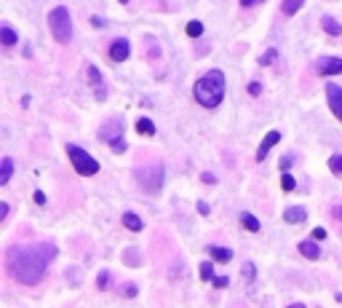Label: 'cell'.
I'll list each match as a JSON object with an SVG mask.
<instances>
[{
    "mask_svg": "<svg viewBox=\"0 0 342 308\" xmlns=\"http://www.w3.org/2000/svg\"><path fill=\"white\" fill-rule=\"evenodd\" d=\"M56 257V247L51 241H38V244H16L8 250V257H5V265H8V273L22 284H38L45 271H48V263Z\"/></svg>",
    "mask_w": 342,
    "mask_h": 308,
    "instance_id": "obj_1",
    "label": "cell"
},
{
    "mask_svg": "<svg viewBox=\"0 0 342 308\" xmlns=\"http://www.w3.org/2000/svg\"><path fill=\"white\" fill-rule=\"evenodd\" d=\"M193 94L203 107H216L225 97V73L222 70H209L203 78H198L193 86Z\"/></svg>",
    "mask_w": 342,
    "mask_h": 308,
    "instance_id": "obj_2",
    "label": "cell"
},
{
    "mask_svg": "<svg viewBox=\"0 0 342 308\" xmlns=\"http://www.w3.org/2000/svg\"><path fill=\"white\" fill-rule=\"evenodd\" d=\"M48 27H51V35H54L56 43L67 46L72 41V19H70V11L64 8V5H56L48 14Z\"/></svg>",
    "mask_w": 342,
    "mask_h": 308,
    "instance_id": "obj_3",
    "label": "cell"
},
{
    "mask_svg": "<svg viewBox=\"0 0 342 308\" xmlns=\"http://www.w3.org/2000/svg\"><path fill=\"white\" fill-rule=\"evenodd\" d=\"M67 155H70V161H72V166H75V172H78V174L91 177V174L99 172V163H96V158H94V155H88L83 148H78V145H67Z\"/></svg>",
    "mask_w": 342,
    "mask_h": 308,
    "instance_id": "obj_4",
    "label": "cell"
},
{
    "mask_svg": "<svg viewBox=\"0 0 342 308\" xmlns=\"http://www.w3.org/2000/svg\"><path fill=\"white\" fill-rule=\"evenodd\" d=\"M136 177H139V185L150 193H158L163 188V166L161 163H153L150 169H139Z\"/></svg>",
    "mask_w": 342,
    "mask_h": 308,
    "instance_id": "obj_5",
    "label": "cell"
},
{
    "mask_svg": "<svg viewBox=\"0 0 342 308\" xmlns=\"http://www.w3.org/2000/svg\"><path fill=\"white\" fill-rule=\"evenodd\" d=\"M102 142L113 145L115 153H123L126 150V142H123V129H121V121H110L107 126H102V134H99Z\"/></svg>",
    "mask_w": 342,
    "mask_h": 308,
    "instance_id": "obj_6",
    "label": "cell"
},
{
    "mask_svg": "<svg viewBox=\"0 0 342 308\" xmlns=\"http://www.w3.org/2000/svg\"><path fill=\"white\" fill-rule=\"evenodd\" d=\"M315 70L321 75H342V59L340 56H321L315 62Z\"/></svg>",
    "mask_w": 342,
    "mask_h": 308,
    "instance_id": "obj_7",
    "label": "cell"
},
{
    "mask_svg": "<svg viewBox=\"0 0 342 308\" xmlns=\"http://www.w3.org/2000/svg\"><path fill=\"white\" fill-rule=\"evenodd\" d=\"M326 100H329V107H332V113L342 121V89L334 86V83H329V86H326Z\"/></svg>",
    "mask_w": 342,
    "mask_h": 308,
    "instance_id": "obj_8",
    "label": "cell"
},
{
    "mask_svg": "<svg viewBox=\"0 0 342 308\" xmlns=\"http://www.w3.org/2000/svg\"><path fill=\"white\" fill-rule=\"evenodd\" d=\"M128 54H131V43L126 41V38L113 41V46H110V59H113V62H126Z\"/></svg>",
    "mask_w": 342,
    "mask_h": 308,
    "instance_id": "obj_9",
    "label": "cell"
},
{
    "mask_svg": "<svg viewBox=\"0 0 342 308\" xmlns=\"http://www.w3.org/2000/svg\"><path fill=\"white\" fill-rule=\"evenodd\" d=\"M278 142H281V132H275V129H273V132H267L265 140H262L259 148H256V161H265L267 153H270V148L278 145Z\"/></svg>",
    "mask_w": 342,
    "mask_h": 308,
    "instance_id": "obj_10",
    "label": "cell"
},
{
    "mask_svg": "<svg viewBox=\"0 0 342 308\" xmlns=\"http://www.w3.org/2000/svg\"><path fill=\"white\" fill-rule=\"evenodd\" d=\"M305 217H307V212H305L302 206H289L286 212H284V220L292 222V225H297V222H305Z\"/></svg>",
    "mask_w": 342,
    "mask_h": 308,
    "instance_id": "obj_11",
    "label": "cell"
},
{
    "mask_svg": "<svg viewBox=\"0 0 342 308\" xmlns=\"http://www.w3.org/2000/svg\"><path fill=\"white\" fill-rule=\"evenodd\" d=\"M299 252L305 255L307 260H318L321 257V250H318V244H315V239L313 241H299Z\"/></svg>",
    "mask_w": 342,
    "mask_h": 308,
    "instance_id": "obj_12",
    "label": "cell"
},
{
    "mask_svg": "<svg viewBox=\"0 0 342 308\" xmlns=\"http://www.w3.org/2000/svg\"><path fill=\"white\" fill-rule=\"evenodd\" d=\"M321 27H324L329 35H342V24L334 16H321Z\"/></svg>",
    "mask_w": 342,
    "mask_h": 308,
    "instance_id": "obj_13",
    "label": "cell"
},
{
    "mask_svg": "<svg viewBox=\"0 0 342 308\" xmlns=\"http://www.w3.org/2000/svg\"><path fill=\"white\" fill-rule=\"evenodd\" d=\"M209 255H212L216 263H230V260H233V252L225 250V247H209Z\"/></svg>",
    "mask_w": 342,
    "mask_h": 308,
    "instance_id": "obj_14",
    "label": "cell"
},
{
    "mask_svg": "<svg viewBox=\"0 0 342 308\" xmlns=\"http://www.w3.org/2000/svg\"><path fill=\"white\" fill-rule=\"evenodd\" d=\"M88 81L94 83L96 86V97H99V100H104V86H102V75H99V70L94 67V64H91L88 67Z\"/></svg>",
    "mask_w": 342,
    "mask_h": 308,
    "instance_id": "obj_15",
    "label": "cell"
},
{
    "mask_svg": "<svg viewBox=\"0 0 342 308\" xmlns=\"http://www.w3.org/2000/svg\"><path fill=\"white\" fill-rule=\"evenodd\" d=\"M123 225H126L128 231H142V228H144V222L139 220V214L126 212V214H123Z\"/></svg>",
    "mask_w": 342,
    "mask_h": 308,
    "instance_id": "obj_16",
    "label": "cell"
},
{
    "mask_svg": "<svg viewBox=\"0 0 342 308\" xmlns=\"http://www.w3.org/2000/svg\"><path fill=\"white\" fill-rule=\"evenodd\" d=\"M11 174H14V161L5 155L3 163H0V185H5V182L11 180Z\"/></svg>",
    "mask_w": 342,
    "mask_h": 308,
    "instance_id": "obj_17",
    "label": "cell"
},
{
    "mask_svg": "<svg viewBox=\"0 0 342 308\" xmlns=\"http://www.w3.org/2000/svg\"><path fill=\"white\" fill-rule=\"evenodd\" d=\"M0 41H3V46L5 49H11V46H14L19 38H16V32L8 27V24H3V27H0Z\"/></svg>",
    "mask_w": 342,
    "mask_h": 308,
    "instance_id": "obj_18",
    "label": "cell"
},
{
    "mask_svg": "<svg viewBox=\"0 0 342 308\" xmlns=\"http://www.w3.org/2000/svg\"><path fill=\"white\" fill-rule=\"evenodd\" d=\"M241 225L246 228V231H252V233H256V231L262 228V225H259V220H256L254 214H249V212H243V214H241Z\"/></svg>",
    "mask_w": 342,
    "mask_h": 308,
    "instance_id": "obj_19",
    "label": "cell"
},
{
    "mask_svg": "<svg viewBox=\"0 0 342 308\" xmlns=\"http://www.w3.org/2000/svg\"><path fill=\"white\" fill-rule=\"evenodd\" d=\"M136 132L144 134V137H153L155 134V123L150 121V118H139V121H136Z\"/></svg>",
    "mask_w": 342,
    "mask_h": 308,
    "instance_id": "obj_20",
    "label": "cell"
},
{
    "mask_svg": "<svg viewBox=\"0 0 342 308\" xmlns=\"http://www.w3.org/2000/svg\"><path fill=\"white\" fill-rule=\"evenodd\" d=\"M302 3H305V0H281V8H284L286 16H294L302 8Z\"/></svg>",
    "mask_w": 342,
    "mask_h": 308,
    "instance_id": "obj_21",
    "label": "cell"
},
{
    "mask_svg": "<svg viewBox=\"0 0 342 308\" xmlns=\"http://www.w3.org/2000/svg\"><path fill=\"white\" fill-rule=\"evenodd\" d=\"M96 287H99V290H110V287H113V273H110V271H99V276H96Z\"/></svg>",
    "mask_w": 342,
    "mask_h": 308,
    "instance_id": "obj_22",
    "label": "cell"
},
{
    "mask_svg": "<svg viewBox=\"0 0 342 308\" xmlns=\"http://www.w3.org/2000/svg\"><path fill=\"white\" fill-rule=\"evenodd\" d=\"M185 30H187L190 38H201V35H203V24H201V22H187Z\"/></svg>",
    "mask_w": 342,
    "mask_h": 308,
    "instance_id": "obj_23",
    "label": "cell"
},
{
    "mask_svg": "<svg viewBox=\"0 0 342 308\" xmlns=\"http://www.w3.org/2000/svg\"><path fill=\"white\" fill-rule=\"evenodd\" d=\"M329 169H332L334 174H340V177H342V153H340V155H332V158H329Z\"/></svg>",
    "mask_w": 342,
    "mask_h": 308,
    "instance_id": "obj_24",
    "label": "cell"
},
{
    "mask_svg": "<svg viewBox=\"0 0 342 308\" xmlns=\"http://www.w3.org/2000/svg\"><path fill=\"white\" fill-rule=\"evenodd\" d=\"M201 279H203V281H212V279H214V268H212V263H201Z\"/></svg>",
    "mask_w": 342,
    "mask_h": 308,
    "instance_id": "obj_25",
    "label": "cell"
},
{
    "mask_svg": "<svg viewBox=\"0 0 342 308\" xmlns=\"http://www.w3.org/2000/svg\"><path fill=\"white\" fill-rule=\"evenodd\" d=\"M294 185H297V182H294L292 174H284V177H281V188H284V191H294Z\"/></svg>",
    "mask_w": 342,
    "mask_h": 308,
    "instance_id": "obj_26",
    "label": "cell"
},
{
    "mask_svg": "<svg viewBox=\"0 0 342 308\" xmlns=\"http://www.w3.org/2000/svg\"><path fill=\"white\" fill-rule=\"evenodd\" d=\"M275 56H278V49H270L267 54H262V56H259V64H270Z\"/></svg>",
    "mask_w": 342,
    "mask_h": 308,
    "instance_id": "obj_27",
    "label": "cell"
},
{
    "mask_svg": "<svg viewBox=\"0 0 342 308\" xmlns=\"http://www.w3.org/2000/svg\"><path fill=\"white\" fill-rule=\"evenodd\" d=\"M123 260H126V263L131 260V265H139V252H136V250H128L126 255H123Z\"/></svg>",
    "mask_w": 342,
    "mask_h": 308,
    "instance_id": "obj_28",
    "label": "cell"
},
{
    "mask_svg": "<svg viewBox=\"0 0 342 308\" xmlns=\"http://www.w3.org/2000/svg\"><path fill=\"white\" fill-rule=\"evenodd\" d=\"M212 281H214V287H216V290H225V287L230 284L227 276H216V279H212Z\"/></svg>",
    "mask_w": 342,
    "mask_h": 308,
    "instance_id": "obj_29",
    "label": "cell"
},
{
    "mask_svg": "<svg viewBox=\"0 0 342 308\" xmlns=\"http://www.w3.org/2000/svg\"><path fill=\"white\" fill-rule=\"evenodd\" d=\"M259 91H262V86H259V83H256V81H252V83H249V94H252V97H259Z\"/></svg>",
    "mask_w": 342,
    "mask_h": 308,
    "instance_id": "obj_30",
    "label": "cell"
},
{
    "mask_svg": "<svg viewBox=\"0 0 342 308\" xmlns=\"http://www.w3.org/2000/svg\"><path fill=\"white\" fill-rule=\"evenodd\" d=\"M243 276H246L249 281L254 279V265H252V263H246V265H243Z\"/></svg>",
    "mask_w": 342,
    "mask_h": 308,
    "instance_id": "obj_31",
    "label": "cell"
},
{
    "mask_svg": "<svg viewBox=\"0 0 342 308\" xmlns=\"http://www.w3.org/2000/svg\"><path fill=\"white\" fill-rule=\"evenodd\" d=\"M201 180L206 182V185H214V182H216V177H214L212 172H203V174H201Z\"/></svg>",
    "mask_w": 342,
    "mask_h": 308,
    "instance_id": "obj_32",
    "label": "cell"
},
{
    "mask_svg": "<svg viewBox=\"0 0 342 308\" xmlns=\"http://www.w3.org/2000/svg\"><path fill=\"white\" fill-rule=\"evenodd\" d=\"M313 239H315V241H324V239H326V231H324V228H315V231H313Z\"/></svg>",
    "mask_w": 342,
    "mask_h": 308,
    "instance_id": "obj_33",
    "label": "cell"
},
{
    "mask_svg": "<svg viewBox=\"0 0 342 308\" xmlns=\"http://www.w3.org/2000/svg\"><path fill=\"white\" fill-rule=\"evenodd\" d=\"M123 295H126V298H134V295H136V287H134V284L123 287Z\"/></svg>",
    "mask_w": 342,
    "mask_h": 308,
    "instance_id": "obj_34",
    "label": "cell"
},
{
    "mask_svg": "<svg viewBox=\"0 0 342 308\" xmlns=\"http://www.w3.org/2000/svg\"><path fill=\"white\" fill-rule=\"evenodd\" d=\"M35 204H41V206L45 204V193L43 191H35Z\"/></svg>",
    "mask_w": 342,
    "mask_h": 308,
    "instance_id": "obj_35",
    "label": "cell"
},
{
    "mask_svg": "<svg viewBox=\"0 0 342 308\" xmlns=\"http://www.w3.org/2000/svg\"><path fill=\"white\" fill-rule=\"evenodd\" d=\"M292 155H284V158H281V169H289V166H292Z\"/></svg>",
    "mask_w": 342,
    "mask_h": 308,
    "instance_id": "obj_36",
    "label": "cell"
},
{
    "mask_svg": "<svg viewBox=\"0 0 342 308\" xmlns=\"http://www.w3.org/2000/svg\"><path fill=\"white\" fill-rule=\"evenodd\" d=\"M256 3H262V0H241L243 8H252V5H256Z\"/></svg>",
    "mask_w": 342,
    "mask_h": 308,
    "instance_id": "obj_37",
    "label": "cell"
},
{
    "mask_svg": "<svg viewBox=\"0 0 342 308\" xmlns=\"http://www.w3.org/2000/svg\"><path fill=\"white\" fill-rule=\"evenodd\" d=\"M332 212H334V217H337V220L342 222V206L337 204V206H334V209H332Z\"/></svg>",
    "mask_w": 342,
    "mask_h": 308,
    "instance_id": "obj_38",
    "label": "cell"
},
{
    "mask_svg": "<svg viewBox=\"0 0 342 308\" xmlns=\"http://www.w3.org/2000/svg\"><path fill=\"white\" fill-rule=\"evenodd\" d=\"M5 214H8V204H0V220H5Z\"/></svg>",
    "mask_w": 342,
    "mask_h": 308,
    "instance_id": "obj_39",
    "label": "cell"
},
{
    "mask_svg": "<svg viewBox=\"0 0 342 308\" xmlns=\"http://www.w3.org/2000/svg\"><path fill=\"white\" fill-rule=\"evenodd\" d=\"M91 24H94V27H104V22H102L99 16H94V19H91Z\"/></svg>",
    "mask_w": 342,
    "mask_h": 308,
    "instance_id": "obj_40",
    "label": "cell"
},
{
    "mask_svg": "<svg viewBox=\"0 0 342 308\" xmlns=\"http://www.w3.org/2000/svg\"><path fill=\"white\" fill-rule=\"evenodd\" d=\"M198 212H201V214H209V204H203V201H201V204H198Z\"/></svg>",
    "mask_w": 342,
    "mask_h": 308,
    "instance_id": "obj_41",
    "label": "cell"
},
{
    "mask_svg": "<svg viewBox=\"0 0 342 308\" xmlns=\"http://www.w3.org/2000/svg\"><path fill=\"white\" fill-rule=\"evenodd\" d=\"M289 308H305V306H302V303H294V306H289Z\"/></svg>",
    "mask_w": 342,
    "mask_h": 308,
    "instance_id": "obj_42",
    "label": "cell"
},
{
    "mask_svg": "<svg viewBox=\"0 0 342 308\" xmlns=\"http://www.w3.org/2000/svg\"><path fill=\"white\" fill-rule=\"evenodd\" d=\"M121 3H128V0H121Z\"/></svg>",
    "mask_w": 342,
    "mask_h": 308,
    "instance_id": "obj_43",
    "label": "cell"
}]
</instances>
